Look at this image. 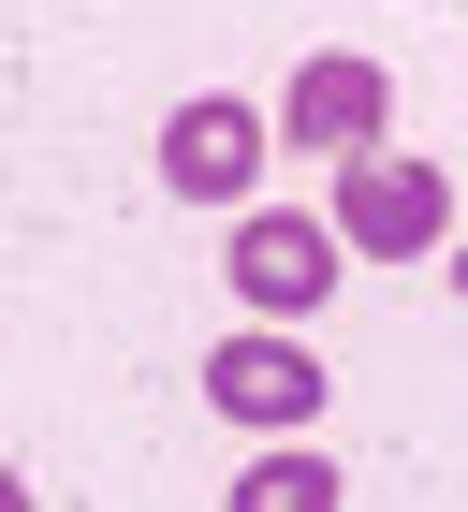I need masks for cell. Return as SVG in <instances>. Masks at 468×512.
Listing matches in <instances>:
<instances>
[{
  "label": "cell",
  "instance_id": "8992f818",
  "mask_svg": "<svg viewBox=\"0 0 468 512\" xmlns=\"http://www.w3.org/2000/svg\"><path fill=\"white\" fill-rule=\"evenodd\" d=\"M220 512H351V469L322 454V439H264L249 469H234V498Z\"/></svg>",
  "mask_w": 468,
  "mask_h": 512
},
{
  "label": "cell",
  "instance_id": "277c9868",
  "mask_svg": "<svg viewBox=\"0 0 468 512\" xmlns=\"http://www.w3.org/2000/svg\"><path fill=\"white\" fill-rule=\"evenodd\" d=\"M264 132H293L308 161H381V132H395V74L366 59V44H322V59L293 74V103H278Z\"/></svg>",
  "mask_w": 468,
  "mask_h": 512
},
{
  "label": "cell",
  "instance_id": "6da1fadb",
  "mask_svg": "<svg viewBox=\"0 0 468 512\" xmlns=\"http://www.w3.org/2000/svg\"><path fill=\"white\" fill-rule=\"evenodd\" d=\"M322 235H337V264H425V249H454V176H439V161H410V147L337 161Z\"/></svg>",
  "mask_w": 468,
  "mask_h": 512
},
{
  "label": "cell",
  "instance_id": "3957f363",
  "mask_svg": "<svg viewBox=\"0 0 468 512\" xmlns=\"http://www.w3.org/2000/svg\"><path fill=\"white\" fill-rule=\"evenodd\" d=\"M264 147H278V132L249 118L234 88H191V103L161 118V191H176V205H220V220H249V205H264Z\"/></svg>",
  "mask_w": 468,
  "mask_h": 512
},
{
  "label": "cell",
  "instance_id": "7a4b0ae2",
  "mask_svg": "<svg viewBox=\"0 0 468 512\" xmlns=\"http://www.w3.org/2000/svg\"><path fill=\"white\" fill-rule=\"evenodd\" d=\"M322 352L308 337H278V322H234L220 352H205V410H220V425H249V439H308L322 425Z\"/></svg>",
  "mask_w": 468,
  "mask_h": 512
},
{
  "label": "cell",
  "instance_id": "52a82bcc",
  "mask_svg": "<svg viewBox=\"0 0 468 512\" xmlns=\"http://www.w3.org/2000/svg\"><path fill=\"white\" fill-rule=\"evenodd\" d=\"M0 512H30V483H15V469H0Z\"/></svg>",
  "mask_w": 468,
  "mask_h": 512
},
{
  "label": "cell",
  "instance_id": "ba28073f",
  "mask_svg": "<svg viewBox=\"0 0 468 512\" xmlns=\"http://www.w3.org/2000/svg\"><path fill=\"white\" fill-rule=\"evenodd\" d=\"M454 293H468V235H454Z\"/></svg>",
  "mask_w": 468,
  "mask_h": 512
},
{
  "label": "cell",
  "instance_id": "5b68a950",
  "mask_svg": "<svg viewBox=\"0 0 468 512\" xmlns=\"http://www.w3.org/2000/svg\"><path fill=\"white\" fill-rule=\"evenodd\" d=\"M322 293H337L322 205H249V220H234V308H249V322H308Z\"/></svg>",
  "mask_w": 468,
  "mask_h": 512
}]
</instances>
